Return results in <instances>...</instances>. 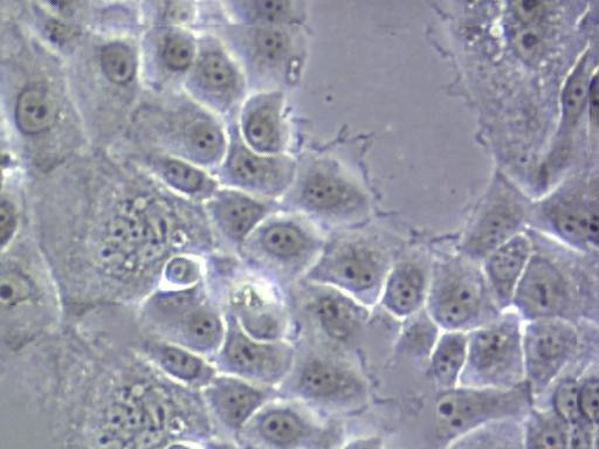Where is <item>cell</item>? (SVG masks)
Here are the masks:
<instances>
[{
    "instance_id": "cell-1",
    "label": "cell",
    "mask_w": 599,
    "mask_h": 449,
    "mask_svg": "<svg viewBox=\"0 0 599 449\" xmlns=\"http://www.w3.org/2000/svg\"><path fill=\"white\" fill-rule=\"evenodd\" d=\"M532 257L516 289L512 309L523 322L564 320L576 323L597 313L596 269L591 260L528 229Z\"/></svg>"
},
{
    "instance_id": "cell-2",
    "label": "cell",
    "mask_w": 599,
    "mask_h": 449,
    "mask_svg": "<svg viewBox=\"0 0 599 449\" xmlns=\"http://www.w3.org/2000/svg\"><path fill=\"white\" fill-rule=\"evenodd\" d=\"M529 229L569 250L597 259L599 206L597 165L584 164L534 198Z\"/></svg>"
},
{
    "instance_id": "cell-3",
    "label": "cell",
    "mask_w": 599,
    "mask_h": 449,
    "mask_svg": "<svg viewBox=\"0 0 599 449\" xmlns=\"http://www.w3.org/2000/svg\"><path fill=\"white\" fill-rule=\"evenodd\" d=\"M425 310L442 331L470 333L500 313L479 264L457 253L432 262Z\"/></svg>"
},
{
    "instance_id": "cell-4",
    "label": "cell",
    "mask_w": 599,
    "mask_h": 449,
    "mask_svg": "<svg viewBox=\"0 0 599 449\" xmlns=\"http://www.w3.org/2000/svg\"><path fill=\"white\" fill-rule=\"evenodd\" d=\"M597 40L591 43L570 69L559 98V113L545 155L536 168V190L540 196L569 174L575 155L578 138L587 131L592 140L597 135L589 127L588 95L592 80L597 77ZM539 196V197H540Z\"/></svg>"
},
{
    "instance_id": "cell-5",
    "label": "cell",
    "mask_w": 599,
    "mask_h": 449,
    "mask_svg": "<svg viewBox=\"0 0 599 449\" xmlns=\"http://www.w3.org/2000/svg\"><path fill=\"white\" fill-rule=\"evenodd\" d=\"M534 197L504 171L495 172L468 217L458 253L481 264L488 255L529 229Z\"/></svg>"
},
{
    "instance_id": "cell-6",
    "label": "cell",
    "mask_w": 599,
    "mask_h": 449,
    "mask_svg": "<svg viewBox=\"0 0 599 449\" xmlns=\"http://www.w3.org/2000/svg\"><path fill=\"white\" fill-rule=\"evenodd\" d=\"M522 331L523 321L513 309L470 331L459 386L506 390L525 383Z\"/></svg>"
},
{
    "instance_id": "cell-7",
    "label": "cell",
    "mask_w": 599,
    "mask_h": 449,
    "mask_svg": "<svg viewBox=\"0 0 599 449\" xmlns=\"http://www.w3.org/2000/svg\"><path fill=\"white\" fill-rule=\"evenodd\" d=\"M534 398L526 383L513 389L457 386L439 391L436 418L440 430L456 440L466 433L505 420H520L532 409Z\"/></svg>"
},
{
    "instance_id": "cell-8",
    "label": "cell",
    "mask_w": 599,
    "mask_h": 449,
    "mask_svg": "<svg viewBox=\"0 0 599 449\" xmlns=\"http://www.w3.org/2000/svg\"><path fill=\"white\" fill-rule=\"evenodd\" d=\"M395 254L380 238L357 237L333 248L321 267L322 278L363 306L380 301Z\"/></svg>"
},
{
    "instance_id": "cell-9",
    "label": "cell",
    "mask_w": 599,
    "mask_h": 449,
    "mask_svg": "<svg viewBox=\"0 0 599 449\" xmlns=\"http://www.w3.org/2000/svg\"><path fill=\"white\" fill-rule=\"evenodd\" d=\"M580 348L576 323L564 320L523 322L525 383L535 398L555 384Z\"/></svg>"
},
{
    "instance_id": "cell-10",
    "label": "cell",
    "mask_w": 599,
    "mask_h": 449,
    "mask_svg": "<svg viewBox=\"0 0 599 449\" xmlns=\"http://www.w3.org/2000/svg\"><path fill=\"white\" fill-rule=\"evenodd\" d=\"M432 262L422 257L396 260L384 281L380 305L399 321L410 319L425 308L428 300Z\"/></svg>"
},
{
    "instance_id": "cell-11",
    "label": "cell",
    "mask_w": 599,
    "mask_h": 449,
    "mask_svg": "<svg viewBox=\"0 0 599 449\" xmlns=\"http://www.w3.org/2000/svg\"><path fill=\"white\" fill-rule=\"evenodd\" d=\"M302 197L311 209L342 218L361 219L371 210L363 186L335 171L315 172L307 179Z\"/></svg>"
},
{
    "instance_id": "cell-12",
    "label": "cell",
    "mask_w": 599,
    "mask_h": 449,
    "mask_svg": "<svg viewBox=\"0 0 599 449\" xmlns=\"http://www.w3.org/2000/svg\"><path fill=\"white\" fill-rule=\"evenodd\" d=\"M532 252L533 241L526 231L508 240L481 262V271L500 312L512 309L516 289Z\"/></svg>"
},
{
    "instance_id": "cell-13",
    "label": "cell",
    "mask_w": 599,
    "mask_h": 449,
    "mask_svg": "<svg viewBox=\"0 0 599 449\" xmlns=\"http://www.w3.org/2000/svg\"><path fill=\"white\" fill-rule=\"evenodd\" d=\"M300 386L309 397L330 403L361 404L368 398L367 383L360 375L328 362L309 363L302 372Z\"/></svg>"
},
{
    "instance_id": "cell-14",
    "label": "cell",
    "mask_w": 599,
    "mask_h": 449,
    "mask_svg": "<svg viewBox=\"0 0 599 449\" xmlns=\"http://www.w3.org/2000/svg\"><path fill=\"white\" fill-rule=\"evenodd\" d=\"M227 363L233 370L256 378H274L286 368L288 354L275 345L258 344L234 331L225 350Z\"/></svg>"
},
{
    "instance_id": "cell-15",
    "label": "cell",
    "mask_w": 599,
    "mask_h": 449,
    "mask_svg": "<svg viewBox=\"0 0 599 449\" xmlns=\"http://www.w3.org/2000/svg\"><path fill=\"white\" fill-rule=\"evenodd\" d=\"M468 333L442 331L429 358V371L439 391L460 383L467 359Z\"/></svg>"
},
{
    "instance_id": "cell-16",
    "label": "cell",
    "mask_w": 599,
    "mask_h": 449,
    "mask_svg": "<svg viewBox=\"0 0 599 449\" xmlns=\"http://www.w3.org/2000/svg\"><path fill=\"white\" fill-rule=\"evenodd\" d=\"M323 329L335 340L346 341L369 319V308L346 294L330 293L316 303Z\"/></svg>"
},
{
    "instance_id": "cell-17",
    "label": "cell",
    "mask_w": 599,
    "mask_h": 449,
    "mask_svg": "<svg viewBox=\"0 0 599 449\" xmlns=\"http://www.w3.org/2000/svg\"><path fill=\"white\" fill-rule=\"evenodd\" d=\"M523 419L525 449H569L570 427L553 409L532 407Z\"/></svg>"
},
{
    "instance_id": "cell-18",
    "label": "cell",
    "mask_w": 599,
    "mask_h": 449,
    "mask_svg": "<svg viewBox=\"0 0 599 449\" xmlns=\"http://www.w3.org/2000/svg\"><path fill=\"white\" fill-rule=\"evenodd\" d=\"M211 399L227 423L240 426L261 403V393L251 386L236 381H220L211 390Z\"/></svg>"
},
{
    "instance_id": "cell-19",
    "label": "cell",
    "mask_w": 599,
    "mask_h": 449,
    "mask_svg": "<svg viewBox=\"0 0 599 449\" xmlns=\"http://www.w3.org/2000/svg\"><path fill=\"white\" fill-rule=\"evenodd\" d=\"M286 165L239 150L230 162L231 176L239 184L256 189H274L284 181Z\"/></svg>"
},
{
    "instance_id": "cell-20",
    "label": "cell",
    "mask_w": 599,
    "mask_h": 449,
    "mask_svg": "<svg viewBox=\"0 0 599 449\" xmlns=\"http://www.w3.org/2000/svg\"><path fill=\"white\" fill-rule=\"evenodd\" d=\"M449 449H525L519 420L499 421L461 435Z\"/></svg>"
},
{
    "instance_id": "cell-21",
    "label": "cell",
    "mask_w": 599,
    "mask_h": 449,
    "mask_svg": "<svg viewBox=\"0 0 599 449\" xmlns=\"http://www.w3.org/2000/svg\"><path fill=\"white\" fill-rule=\"evenodd\" d=\"M404 328L399 336L397 349L416 361H428L442 330L431 319L425 308L403 321Z\"/></svg>"
},
{
    "instance_id": "cell-22",
    "label": "cell",
    "mask_w": 599,
    "mask_h": 449,
    "mask_svg": "<svg viewBox=\"0 0 599 449\" xmlns=\"http://www.w3.org/2000/svg\"><path fill=\"white\" fill-rule=\"evenodd\" d=\"M265 207L254 200L231 195L220 198L216 205L217 218L233 238H243L264 216Z\"/></svg>"
},
{
    "instance_id": "cell-23",
    "label": "cell",
    "mask_w": 599,
    "mask_h": 449,
    "mask_svg": "<svg viewBox=\"0 0 599 449\" xmlns=\"http://www.w3.org/2000/svg\"><path fill=\"white\" fill-rule=\"evenodd\" d=\"M17 122L26 134H39L53 126L57 108L47 94L38 89H27L18 100Z\"/></svg>"
},
{
    "instance_id": "cell-24",
    "label": "cell",
    "mask_w": 599,
    "mask_h": 449,
    "mask_svg": "<svg viewBox=\"0 0 599 449\" xmlns=\"http://www.w3.org/2000/svg\"><path fill=\"white\" fill-rule=\"evenodd\" d=\"M244 129L247 140L260 153L277 150L280 142L277 107L267 102L253 107L246 116Z\"/></svg>"
},
{
    "instance_id": "cell-25",
    "label": "cell",
    "mask_w": 599,
    "mask_h": 449,
    "mask_svg": "<svg viewBox=\"0 0 599 449\" xmlns=\"http://www.w3.org/2000/svg\"><path fill=\"white\" fill-rule=\"evenodd\" d=\"M201 85L212 94H229L237 86V75L222 54L209 53L197 71Z\"/></svg>"
},
{
    "instance_id": "cell-26",
    "label": "cell",
    "mask_w": 599,
    "mask_h": 449,
    "mask_svg": "<svg viewBox=\"0 0 599 449\" xmlns=\"http://www.w3.org/2000/svg\"><path fill=\"white\" fill-rule=\"evenodd\" d=\"M183 335L192 347L208 349L218 340L220 323L217 316L206 309H195L183 319Z\"/></svg>"
},
{
    "instance_id": "cell-27",
    "label": "cell",
    "mask_w": 599,
    "mask_h": 449,
    "mask_svg": "<svg viewBox=\"0 0 599 449\" xmlns=\"http://www.w3.org/2000/svg\"><path fill=\"white\" fill-rule=\"evenodd\" d=\"M263 245L274 257L289 259L304 252L306 240L304 234L291 225H274L265 232Z\"/></svg>"
},
{
    "instance_id": "cell-28",
    "label": "cell",
    "mask_w": 599,
    "mask_h": 449,
    "mask_svg": "<svg viewBox=\"0 0 599 449\" xmlns=\"http://www.w3.org/2000/svg\"><path fill=\"white\" fill-rule=\"evenodd\" d=\"M260 431L263 437L272 444L287 446L299 440L304 432V427L292 413L272 412L264 418Z\"/></svg>"
},
{
    "instance_id": "cell-29",
    "label": "cell",
    "mask_w": 599,
    "mask_h": 449,
    "mask_svg": "<svg viewBox=\"0 0 599 449\" xmlns=\"http://www.w3.org/2000/svg\"><path fill=\"white\" fill-rule=\"evenodd\" d=\"M184 137L192 153L203 160L215 157L222 147V135L209 121L192 122L185 128Z\"/></svg>"
},
{
    "instance_id": "cell-30",
    "label": "cell",
    "mask_w": 599,
    "mask_h": 449,
    "mask_svg": "<svg viewBox=\"0 0 599 449\" xmlns=\"http://www.w3.org/2000/svg\"><path fill=\"white\" fill-rule=\"evenodd\" d=\"M155 356L165 370L184 381H194L203 371L201 359L182 349L158 347L155 349Z\"/></svg>"
},
{
    "instance_id": "cell-31",
    "label": "cell",
    "mask_w": 599,
    "mask_h": 449,
    "mask_svg": "<svg viewBox=\"0 0 599 449\" xmlns=\"http://www.w3.org/2000/svg\"><path fill=\"white\" fill-rule=\"evenodd\" d=\"M102 68L110 81L115 84H127L135 74L133 54L120 44L109 45L102 52Z\"/></svg>"
},
{
    "instance_id": "cell-32",
    "label": "cell",
    "mask_w": 599,
    "mask_h": 449,
    "mask_svg": "<svg viewBox=\"0 0 599 449\" xmlns=\"http://www.w3.org/2000/svg\"><path fill=\"white\" fill-rule=\"evenodd\" d=\"M552 409L557 416L562 418L569 427H573L583 421L577 398V379L574 377L563 378L553 393Z\"/></svg>"
},
{
    "instance_id": "cell-33",
    "label": "cell",
    "mask_w": 599,
    "mask_h": 449,
    "mask_svg": "<svg viewBox=\"0 0 599 449\" xmlns=\"http://www.w3.org/2000/svg\"><path fill=\"white\" fill-rule=\"evenodd\" d=\"M577 398L581 417L591 426L598 425L599 379L596 368L577 379Z\"/></svg>"
},
{
    "instance_id": "cell-34",
    "label": "cell",
    "mask_w": 599,
    "mask_h": 449,
    "mask_svg": "<svg viewBox=\"0 0 599 449\" xmlns=\"http://www.w3.org/2000/svg\"><path fill=\"white\" fill-rule=\"evenodd\" d=\"M160 169L164 178L171 185L185 192L199 191L205 182V177L201 171L179 161L164 160L160 163Z\"/></svg>"
},
{
    "instance_id": "cell-35",
    "label": "cell",
    "mask_w": 599,
    "mask_h": 449,
    "mask_svg": "<svg viewBox=\"0 0 599 449\" xmlns=\"http://www.w3.org/2000/svg\"><path fill=\"white\" fill-rule=\"evenodd\" d=\"M254 47L258 57L266 62H279L286 57L289 50V40L280 30L263 29L254 36Z\"/></svg>"
},
{
    "instance_id": "cell-36",
    "label": "cell",
    "mask_w": 599,
    "mask_h": 449,
    "mask_svg": "<svg viewBox=\"0 0 599 449\" xmlns=\"http://www.w3.org/2000/svg\"><path fill=\"white\" fill-rule=\"evenodd\" d=\"M194 58L189 41L181 36H169L162 46V59L172 71H184Z\"/></svg>"
},
{
    "instance_id": "cell-37",
    "label": "cell",
    "mask_w": 599,
    "mask_h": 449,
    "mask_svg": "<svg viewBox=\"0 0 599 449\" xmlns=\"http://www.w3.org/2000/svg\"><path fill=\"white\" fill-rule=\"evenodd\" d=\"M29 282L15 273L0 275V305L12 307L29 299Z\"/></svg>"
},
{
    "instance_id": "cell-38",
    "label": "cell",
    "mask_w": 599,
    "mask_h": 449,
    "mask_svg": "<svg viewBox=\"0 0 599 449\" xmlns=\"http://www.w3.org/2000/svg\"><path fill=\"white\" fill-rule=\"evenodd\" d=\"M597 427L591 426L585 421L570 427L569 449H595Z\"/></svg>"
},
{
    "instance_id": "cell-39",
    "label": "cell",
    "mask_w": 599,
    "mask_h": 449,
    "mask_svg": "<svg viewBox=\"0 0 599 449\" xmlns=\"http://www.w3.org/2000/svg\"><path fill=\"white\" fill-rule=\"evenodd\" d=\"M16 213L4 199H0V245L8 243L16 230Z\"/></svg>"
},
{
    "instance_id": "cell-40",
    "label": "cell",
    "mask_w": 599,
    "mask_h": 449,
    "mask_svg": "<svg viewBox=\"0 0 599 449\" xmlns=\"http://www.w3.org/2000/svg\"><path fill=\"white\" fill-rule=\"evenodd\" d=\"M289 6L291 4L286 2H258L254 4L258 17L270 20V22H278V20L287 17L288 13L291 12Z\"/></svg>"
},
{
    "instance_id": "cell-41",
    "label": "cell",
    "mask_w": 599,
    "mask_h": 449,
    "mask_svg": "<svg viewBox=\"0 0 599 449\" xmlns=\"http://www.w3.org/2000/svg\"><path fill=\"white\" fill-rule=\"evenodd\" d=\"M168 276L176 283H187L194 279V267L189 261L176 259L168 266Z\"/></svg>"
},
{
    "instance_id": "cell-42",
    "label": "cell",
    "mask_w": 599,
    "mask_h": 449,
    "mask_svg": "<svg viewBox=\"0 0 599 449\" xmlns=\"http://www.w3.org/2000/svg\"><path fill=\"white\" fill-rule=\"evenodd\" d=\"M348 449H383V442L381 439L371 437L354 442Z\"/></svg>"
},
{
    "instance_id": "cell-43",
    "label": "cell",
    "mask_w": 599,
    "mask_h": 449,
    "mask_svg": "<svg viewBox=\"0 0 599 449\" xmlns=\"http://www.w3.org/2000/svg\"><path fill=\"white\" fill-rule=\"evenodd\" d=\"M170 449H187V448H184L182 446H174V447H171Z\"/></svg>"
}]
</instances>
